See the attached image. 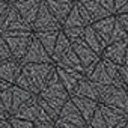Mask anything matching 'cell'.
Returning a JSON list of instances; mask_svg holds the SVG:
<instances>
[{
  "label": "cell",
  "mask_w": 128,
  "mask_h": 128,
  "mask_svg": "<svg viewBox=\"0 0 128 128\" xmlns=\"http://www.w3.org/2000/svg\"><path fill=\"white\" fill-rule=\"evenodd\" d=\"M98 86V102L114 108L116 112L128 116V90L116 88L113 84H96Z\"/></svg>",
  "instance_id": "1"
},
{
  "label": "cell",
  "mask_w": 128,
  "mask_h": 128,
  "mask_svg": "<svg viewBox=\"0 0 128 128\" xmlns=\"http://www.w3.org/2000/svg\"><path fill=\"white\" fill-rule=\"evenodd\" d=\"M38 96H41L44 101H47L57 113L60 112L62 106L70 100V94L66 92V89L63 88L62 82L59 80V76L56 72V68L50 74V77H48L44 89L38 94Z\"/></svg>",
  "instance_id": "2"
},
{
  "label": "cell",
  "mask_w": 128,
  "mask_h": 128,
  "mask_svg": "<svg viewBox=\"0 0 128 128\" xmlns=\"http://www.w3.org/2000/svg\"><path fill=\"white\" fill-rule=\"evenodd\" d=\"M0 35L5 38L8 48L11 51V56L17 60H21L33 36V32L32 30H6V32H0Z\"/></svg>",
  "instance_id": "3"
},
{
  "label": "cell",
  "mask_w": 128,
  "mask_h": 128,
  "mask_svg": "<svg viewBox=\"0 0 128 128\" xmlns=\"http://www.w3.org/2000/svg\"><path fill=\"white\" fill-rule=\"evenodd\" d=\"M53 70H54V63H24L21 66V71L29 77L38 94L44 89Z\"/></svg>",
  "instance_id": "4"
},
{
  "label": "cell",
  "mask_w": 128,
  "mask_h": 128,
  "mask_svg": "<svg viewBox=\"0 0 128 128\" xmlns=\"http://www.w3.org/2000/svg\"><path fill=\"white\" fill-rule=\"evenodd\" d=\"M71 47H72L74 53L77 54V57L80 59L82 65H83V74H84V77H88L94 71L95 65L100 62L101 56L96 54L83 39H77V41L71 42Z\"/></svg>",
  "instance_id": "5"
},
{
  "label": "cell",
  "mask_w": 128,
  "mask_h": 128,
  "mask_svg": "<svg viewBox=\"0 0 128 128\" xmlns=\"http://www.w3.org/2000/svg\"><path fill=\"white\" fill-rule=\"evenodd\" d=\"M6 30H32V26L18 14L12 3H8V6L0 15V32Z\"/></svg>",
  "instance_id": "6"
},
{
  "label": "cell",
  "mask_w": 128,
  "mask_h": 128,
  "mask_svg": "<svg viewBox=\"0 0 128 128\" xmlns=\"http://www.w3.org/2000/svg\"><path fill=\"white\" fill-rule=\"evenodd\" d=\"M60 29H62V24L56 20V17L50 12L45 2L42 0L39 11L36 14V18L32 23V30L33 32H50V30H60Z\"/></svg>",
  "instance_id": "7"
},
{
  "label": "cell",
  "mask_w": 128,
  "mask_h": 128,
  "mask_svg": "<svg viewBox=\"0 0 128 128\" xmlns=\"http://www.w3.org/2000/svg\"><path fill=\"white\" fill-rule=\"evenodd\" d=\"M20 62H21V65H24V63H53L51 56L45 51V48L35 38V35L32 36L29 47H27V50Z\"/></svg>",
  "instance_id": "8"
},
{
  "label": "cell",
  "mask_w": 128,
  "mask_h": 128,
  "mask_svg": "<svg viewBox=\"0 0 128 128\" xmlns=\"http://www.w3.org/2000/svg\"><path fill=\"white\" fill-rule=\"evenodd\" d=\"M57 119L63 120V122H68V124H72V125H77V126H82V128H86V125H88L86 120L83 119L82 113L78 112V108L74 106V102L71 100H68L62 106V108L57 114Z\"/></svg>",
  "instance_id": "9"
},
{
  "label": "cell",
  "mask_w": 128,
  "mask_h": 128,
  "mask_svg": "<svg viewBox=\"0 0 128 128\" xmlns=\"http://www.w3.org/2000/svg\"><path fill=\"white\" fill-rule=\"evenodd\" d=\"M54 68H56V72H57L59 80L62 82L63 88H65V89H66V92L71 95V94H72V90L76 89L77 83L84 77V74H83V72H80V71L71 70V68H62V66H56V65H54Z\"/></svg>",
  "instance_id": "10"
},
{
  "label": "cell",
  "mask_w": 128,
  "mask_h": 128,
  "mask_svg": "<svg viewBox=\"0 0 128 128\" xmlns=\"http://www.w3.org/2000/svg\"><path fill=\"white\" fill-rule=\"evenodd\" d=\"M41 3H42V0H17L12 5L18 11V14L32 26V23L36 18V14L39 11Z\"/></svg>",
  "instance_id": "11"
},
{
  "label": "cell",
  "mask_w": 128,
  "mask_h": 128,
  "mask_svg": "<svg viewBox=\"0 0 128 128\" xmlns=\"http://www.w3.org/2000/svg\"><path fill=\"white\" fill-rule=\"evenodd\" d=\"M21 62L14 59V57H9V59H3L0 62V78L6 80L8 83L14 84L17 77L20 76L21 72Z\"/></svg>",
  "instance_id": "12"
},
{
  "label": "cell",
  "mask_w": 128,
  "mask_h": 128,
  "mask_svg": "<svg viewBox=\"0 0 128 128\" xmlns=\"http://www.w3.org/2000/svg\"><path fill=\"white\" fill-rule=\"evenodd\" d=\"M128 41H119V42H112L106 45V48L101 53V59H107L116 65H124V56L126 50Z\"/></svg>",
  "instance_id": "13"
},
{
  "label": "cell",
  "mask_w": 128,
  "mask_h": 128,
  "mask_svg": "<svg viewBox=\"0 0 128 128\" xmlns=\"http://www.w3.org/2000/svg\"><path fill=\"white\" fill-rule=\"evenodd\" d=\"M47 8L50 9V12L56 17V20L62 24L70 14V11L74 6V2L71 0H44Z\"/></svg>",
  "instance_id": "14"
},
{
  "label": "cell",
  "mask_w": 128,
  "mask_h": 128,
  "mask_svg": "<svg viewBox=\"0 0 128 128\" xmlns=\"http://www.w3.org/2000/svg\"><path fill=\"white\" fill-rule=\"evenodd\" d=\"M70 100L74 102V106L78 108V112L82 113L83 119L86 120V124L90 120L92 114L95 113V110L98 108L100 102L95 101V100H90V98H84V96H76V95H71Z\"/></svg>",
  "instance_id": "15"
},
{
  "label": "cell",
  "mask_w": 128,
  "mask_h": 128,
  "mask_svg": "<svg viewBox=\"0 0 128 128\" xmlns=\"http://www.w3.org/2000/svg\"><path fill=\"white\" fill-rule=\"evenodd\" d=\"M114 21H116V15H108V17H106V18H101V20L92 23L94 30L98 33V36L101 38V41H102L104 45L108 44V38H110V35H112ZM104 48H106V47H104Z\"/></svg>",
  "instance_id": "16"
},
{
  "label": "cell",
  "mask_w": 128,
  "mask_h": 128,
  "mask_svg": "<svg viewBox=\"0 0 128 128\" xmlns=\"http://www.w3.org/2000/svg\"><path fill=\"white\" fill-rule=\"evenodd\" d=\"M71 95L84 96V98H90V100L98 101V86H96V83H94V82L89 80L88 77H83V78L77 83V86H76V89L72 90ZM71 95H70V96H71Z\"/></svg>",
  "instance_id": "17"
},
{
  "label": "cell",
  "mask_w": 128,
  "mask_h": 128,
  "mask_svg": "<svg viewBox=\"0 0 128 128\" xmlns=\"http://www.w3.org/2000/svg\"><path fill=\"white\" fill-rule=\"evenodd\" d=\"M12 107H11V114H14V113H17L24 104H27L30 100H33L36 95L35 94H32V92H29V90H26V89H21V88H18V86H15V84H12Z\"/></svg>",
  "instance_id": "18"
},
{
  "label": "cell",
  "mask_w": 128,
  "mask_h": 128,
  "mask_svg": "<svg viewBox=\"0 0 128 128\" xmlns=\"http://www.w3.org/2000/svg\"><path fill=\"white\" fill-rule=\"evenodd\" d=\"M78 2L86 8L89 17H90V20H92V23H95V21H98V20H101V18H106V17L112 15L106 8H102V6L100 5L98 0H78Z\"/></svg>",
  "instance_id": "19"
},
{
  "label": "cell",
  "mask_w": 128,
  "mask_h": 128,
  "mask_svg": "<svg viewBox=\"0 0 128 128\" xmlns=\"http://www.w3.org/2000/svg\"><path fill=\"white\" fill-rule=\"evenodd\" d=\"M96 54H100L101 56V53H102V50H104V44H102V41H101V38L98 36V33L94 30V27H92V24H89V26H86L84 27V32H83V38H82Z\"/></svg>",
  "instance_id": "20"
},
{
  "label": "cell",
  "mask_w": 128,
  "mask_h": 128,
  "mask_svg": "<svg viewBox=\"0 0 128 128\" xmlns=\"http://www.w3.org/2000/svg\"><path fill=\"white\" fill-rule=\"evenodd\" d=\"M56 66H62V68H71V70H76V71H80V72H83V65H82V62H80V59L77 57V54L74 53V50H72V47L63 54L56 63H54Z\"/></svg>",
  "instance_id": "21"
},
{
  "label": "cell",
  "mask_w": 128,
  "mask_h": 128,
  "mask_svg": "<svg viewBox=\"0 0 128 128\" xmlns=\"http://www.w3.org/2000/svg\"><path fill=\"white\" fill-rule=\"evenodd\" d=\"M70 48H71V41L66 38V35L63 33L62 29H60L59 30V35H57V39H56V44H54V48H53V53H51L53 63H56Z\"/></svg>",
  "instance_id": "22"
},
{
  "label": "cell",
  "mask_w": 128,
  "mask_h": 128,
  "mask_svg": "<svg viewBox=\"0 0 128 128\" xmlns=\"http://www.w3.org/2000/svg\"><path fill=\"white\" fill-rule=\"evenodd\" d=\"M100 110H101V113H102V116H104V120H106L107 128H113V126L118 125L119 122L128 119L126 114H122V113L116 112L114 108H112V107H108V106H104V104H100Z\"/></svg>",
  "instance_id": "23"
},
{
  "label": "cell",
  "mask_w": 128,
  "mask_h": 128,
  "mask_svg": "<svg viewBox=\"0 0 128 128\" xmlns=\"http://www.w3.org/2000/svg\"><path fill=\"white\" fill-rule=\"evenodd\" d=\"M35 38L41 42V45L45 48V51L51 56L53 53V48H54V44H56V39H57V35H59V30H50V32H33Z\"/></svg>",
  "instance_id": "24"
},
{
  "label": "cell",
  "mask_w": 128,
  "mask_h": 128,
  "mask_svg": "<svg viewBox=\"0 0 128 128\" xmlns=\"http://www.w3.org/2000/svg\"><path fill=\"white\" fill-rule=\"evenodd\" d=\"M88 78L92 80L96 84H112V80H110V77L107 74V70H106V66H104V63H102L101 59H100V62L95 65L94 71L88 76Z\"/></svg>",
  "instance_id": "25"
},
{
  "label": "cell",
  "mask_w": 128,
  "mask_h": 128,
  "mask_svg": "<svg viewBox=\"0 0 128 128\" xmlns=\"http://www.w3.org/2000/svg\"><path fill=\"white\" fill-rule=\"evenodd\" d=\"M86 26H89V24H86V21L82 18L80 12H78V9H77V5H76V2H74L72 9L70 11L68 17L63 20V23H62V29H63V27H86Z\"/></svg>",
  "instance_id": "26"
},
{
  "label": "cell",
  "mask_w": 128,
  "mask_h": 128,
  "mask_svg": "<svg viewBox=\"0 0 128 128\" xmlns=\"http://www.w3.org/2000/svg\"><path fill=\"white\" fill-rule=\"evenodd\" d=\"M119 41H128V33L125 32V29L120 26V23L116 20L114 21V26H113V30H112V35L108 38V44L112 42H119ZM107 44V45H108Z\"/></svg>",
  "instance_id": "27"
},
{
  "label": "cell",
  "mask_w": 128,
  "mask_h": 128,
  "mask_svg": "<svg viewBox=\"0 0 128 128\" xmlns=\"http://www.w3.org/2000/svg\"><path fill=\"white\" fill-rule=\"evenodd\" d=\"M15 86H18V88H21V89H26V90H29V92H32V94H35V95H38V92H36V89H35V86L32 84V82L29 80V77L21 71L20 72V76L17 77V80H15V83H14Z\"/></svg>",
  "instance_id": "28"
},
{
  "label": "cell",
  "mask_w": 128,
  "mask_h": 128,
  "mask_svg": "<svg viewBox=\"0 0 128 128\" xmlns=\"http://www.w3.org/2000/svg\"><path fill=\"white\" fill-rule=\"evenodd\" d=\"M88 125L92 126V128H107L106 120H104V116H102V113H101V110H100V106H98V108L95 110V113L92 114V118H90V120L88 122Z\"/></svg>",
  "instance_id": "29"
},
{
  "label": "cell",
  "mask_w": 128,
  "mask_h": 128,
  "mask_svg": "<svg viewBox=\"0 0 128 128\" xmlns=\"http://www.w3.org/2000/svg\"><path fill=\"white\" fill-rule=\"evenodd\" d=\"M62 32L66 35V38L74 42L77 39H82L83 38V32H84V27H63Z\"/></svg>",
  "instance_id": "30"
},
{
  "label": "cell",
  "mask_w": 128,
  "mask_h": 128,
  "mask_svg": "<svg viewBox=\"0 0 128 128\" xmlns=\"http://www.w3.org/2000/svg\"><path fill=\"white\" fill-rule=\"evenodd\" d=\"M11 88L0 92V100H2V102H3V106H5V108H6L9 116H11V107H12V89Z\"/></svg>",
  "instance_id": "31"
},
{
  "label": "cell",
  "mask_w": 128,
  "mask_h": 128,
  "mask_svg": "<svg viewBox=\"0 0 128 128\" xmlns=\"http://www.w3.org/2000/svg\"><path fill=\"white\" fill-rule=\"evenodd\" d=\"M8 120L12 125V128H33V122L26 120V119H20L17 116H9Z\"/></svg>",
  "instance_id": "32"
},
{
  "label": "cell",
  "mask_w": 128,
  "mask_h": 128,
  "mask_svg": "<svg viewBox=\"0 0 128 128\" xmlns=\"http://www.w3.org/2000/svg\"><path fill=\"white\" fill-rule=\"evenodd\" d=\"M0 57L2 59H9V57H12L11 56V51H9V48H8V44H6V41H5V38L0 35Z\"/></svg>",
  "instance_id": "33"
},
{
  "label": "cell",
  "mask_w": 128,
  "mask_h": 128,
  "mask_svg": "<svg viewBox=\"0 0 128 128\" xmlns=\"http://www.w3.org/2000/svg\"><path fill=\"white\" fill-rule=\"evenodd\" d=\"M76 5H77V9H78V12H80V15H82V18L86 21V24H92V20H90V17H89V14H88V11H86V8L78 2V0H76Z\"/></svg>",
  "instance_id": "34"
},
{
  "label": "cell",
  "mask_w": 128,
  "mask_h": 128,
  "mask_svg": "<svg viewBox=\"0 0 128 128\" xmlns=\"http://www.w3.org/2000/svg\"><path fill=\"white\" fill-rule=\"evenodd\" d=\"M119 74H120L124 88L128 90V65H120V66H119Z\"/></svg>",
  "instance_id": "35"
},
{
  "label": "cell",
  "mask_w": 128,
  "mask_h": 128,
  "mask_svg": "<svg viewBox=\"0 0 128 128\" xmlns=\"http://www.w3.org/2000/svg\"><path fill=\"white\" fill-rule=\"evenodd\" d=\"M100 2V5L102 6V8H106L112 15H116V9H114V2L113 0H98Z\"/></svg>",
  "instance_id": "36"
},
{
  "label": "cell",
  "mask_w": 128,
  "mask_h": 128,
  "mask_svg": "<svg viewBox=\"0 0 128 128\" xmlns=\"http://www.w3.org/2000/svg\"><path fill=\"white\" fill-rule=\"evenodd\" d=\"M116 20L120 23V26L125 29V32L128 33V12H124V14H116Z\"/></svg>",
  "instance_id": "37"
},
{
  "label": "cell",
  "mask_w": 128,
  "mask_h": 128,
  "mask_svg": "<svg viewBox=\"0 0 128 128\" xmlns=\"http://www.w3.org/2000/svg\"><path fill=\"white\" fill-rule=\"evenodd\" d=\"M33 128H56V125L51 120H48V122H35Z\"/></svg>",
  "instance_id": "38"
},
{
  "label": "cell",
  "mask_w": 128,
  "mask_h": 128,
  "mask_svg": "<svg viewBox=\"0 0 128 128\" xmlns=\"http://www.w3.org/2000/svg\"><path fill=\"white\" fill-rule=\"evenodd\" d=\"M12 84L11 83H8L6 80H3V78H0V92H2V90H5V89H9Z\"/></svg>",
  "instance_id": "39"
},
{
  "label": "cell",
  "mask_w": 128,
  "mask_h": 128,
  "mask_svg": "<svg viewBox=\"0 0 128 128\" xmlns=\"http://www.w3.org/2000/svg\"><path fill=\"white\" fill-rule=\"evenodd\" d=\"M113 2H114V9H116V12H118V9H120V8L125 5L126 0H113Z\"/></svg>",
  "instance_id": "40"
},
{
  "label": "cell",
  "mask_w": 128,
  "mask_h": 128,
  "mask_svg": "<svg viewBox=\"0 0 128 128\" xmlns=\"http://www.w3.org/2000/svg\"><path fill=\"white\" fill-rule=\"evenodd\" d=\"M124 12H128V0L125 2V5H124L120 9H118V12H116V14H124Z\"/></svg>",
  "instance_id": "41"
},
{
  "label": "cell",
  "mask_w": 128,
  "mask_h": 128,
  "mask_svg": "<svg viewBox=\"0 0 128 128\" xmlns=\"http://www.w3.org/2000/svg\"><path fill=\"white\" fill-rule=\"evenodd\" d=\"M6 6H8V2H3V0H0V15H2V12L5 11Z\"/></svg>",
  "instance_id": "42"
},
{
  "label": "cell",
  "mask_w": 128,
  "mask_h": 128,
  "mask_svg": "<svg viewBox=\"0 0 128 128\" xmlns=\"http://www.w3.org/2000/svg\"><path fill=\"white\" fill-rule=\"evenodd\" d=\"M0 113L2 114H8V112H6V108H5V106H3V102H2V100H0ZM9 116V114H8Z\"/></svg>",
  "instance_id": "43"
},
{
  "label": "cell",
  "mask_w": 128,
  "mask_h": 128,
  "mask_svg": "<svg viewBox=\"0 0 128 128\" xmlns=\"http://www.w3.org/2000/svg\"><path fill=\"white\" fill-rule=\"evenodd\" d=\"M124 65H128V44H126V50H125V56H124Z\"/></svg>",
  "instance_id": "44"
},
{
  "label": "cell",
  "mask_w": 128,
  "mask_h": 128,
  "mask_svg": "<svg viewBox=\"0 0 128 128\" xmlns=\"http://www.w3.org/2000/svg\"><path fill=\"white\" fill-rule=\"evenodd\" d=\"M126 120H128V119H125V120H122V122H119V124H118V125H114L113 128H124V126H125V124H126Z\"/></svg>",
  "instance_id": "45"
},
{
  "label": "cell",
  "mask_w": 128,
  "mask_h": 128,
  "mask_svg": "<svg viewBox=\"0 0 128 128\" xmlns=\"http://www.w3.org/2000/svg\"><path fill=\"white\" fill-rule=\"evenodd\" d=\"M6 120H8V119H0V128H3V126H5Z\"/></svg>",
  "instance_id": "46"
},
{
  "label": "cell",
  "mask_w": 128,
  "mask_h": 128,
  "mask_svg": "<svg viewBox=\"0 0 128 128\" xmlns=\"http://www.w3.org/2000/svg\"><path fill=\"white\" fill-rule=\"evenodd\" d=\"M3 128H12V125L9 124V120H6V124H5V126Z\"/></svg>",
  "instance_id": "47"
},
{
  "label": "cell",
  "mask_w": 128,
  "mask_h": 128,
  "mask_svg": "<svg viewBox=\"0 0 128 128\" xmlns=\"http://www.w3.org/2000/svg\"><path fill=\"white\" fill-rule=\"evenodd\" d=\"M9 116L8 114H2V113H0V119H8Z\"/></svg>",
  "instance_id": "48"
},
{
  "label": "cell",
  "mask_w": 128,
  "mask_h": 128,
  "mask_svg": "<svg viewBox=\"0 0 128 128\" xmlns=\"http://www.w3.org/2000/svg\"><path fill=\"white\" fill-rule=\"evenodd\" d=\"M124 128H128V120H126V124H125V126Z\"/></svg>",
  "instance_id": "49"
},
{
  "label": "cell",
  "mask_w": 128,
  "mask_h": 128,
  "mask_svg": "<svg viewBox=\"0 0 128 128\" xmlns=\"http://www.w3.org/2000/svg\"><path fill=\"white\" fill-rule=\"evenodd\" d=\"M14 2H17V0H9V3H14Z\"/></svg>",
  "instance_id": "50"
},
{
  "label": "cell",
  "mask_w": 128,
  "mask_h": 128,
  "mask_svg": "<svg viewBox=\"0 0 128 128\" xmlns=\"http://www.w3.org/2000/svg\"><path fill=\"white\" fill-rule=\"evenodd\" d=\"M86 128H92V126H89V125H86Z\"/></svg>",
  "instance_id": "51"
},
{
  "label": "cell",
  "mask_w": 128,
  "mask_h": 128,
  "mask_svg": "<svg viewBox=\"0 0 128 128\" xmlns=\"http://www.w3.org/2000/svg\"><path fill=\"white\" fill-rule=\"evenodd\" d=\"M3 2H8V3H9V0H3Z\"/></svg>",
  "instance_id": "52"
},
{
  "label": "cell",
  "mask_w": 128,
  "mask_h": 128,
  "mask_svg": "<svg viewBox=\"0 0 128 128\" xmlns=\"http://www.w3.org/2000/svg\"><path fill=\"white\" fill-rule=\"evenodd\" d=\"M2 60H3V59H2V57H0V62H2Z\"/></svg>",
  "instance_id": "53"
},
{
  "label": "cell",
  "mask_w": 128,
  "mask_h": 128,
  "mask_svg": "<svg viewBox=\"0 0 128 128\" xmlns=\"http://www.w3.org/2000/svg\"><path fill=\"white\" fill-rule=\"evenodd\" d=\"M71 2H76V0H71Z\"/></svg>",
  "instance_id": "54"
},
{
  "label": "cell",
  "mask_w": 128,
  "mask_h": 128,
  "mask_svg": "<svg viewBox=\"0 0 128 128\" xmlns=\"http://www.w3.org/2000/svg\"><path fill=\"white\" fill-rule=\"evenodd\" d=\"M56 128H57V126H56Z\"/></svg>",
  "instance_id": "55"
}]
</instances>
